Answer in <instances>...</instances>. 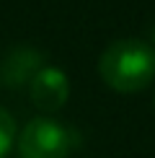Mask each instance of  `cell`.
<instances>
[{
	"mask_svg": "<svg viewBox=\"0 0 155 158\" xmlns=\"http://www.w3.org/2000/svg\"><path fill=\"white\" fill-rule=\"evenodd\" d=\"M98 70L114 91H140L155 78V49L137 39L111 42L98 60Z\"/></svg>",
	"mask_w": 155,
	"mask_h": 158,
	"instance_id": "1",
	"label": "cell"
},
{
	"mask_svg": "<svg viewBox=\"0 0 155 158\" xmlns=\"http://www.w3.org/2000/svg\"><path fill=\"white\" fill-rule=\"evenodd\" d=\"M75 145L73 130L49 117H36L23 127L18 137L21 158H67Z\"/></svg>",
	"mask_w": 155,
	"mask_h": 158,
	"instance_id": "2",
	"label": "cell"
},
{
	"mask_svg": "<svg viewBox=\"0 0 155 158\" xmlns=\"http://www.w3.org/2000/svg\"><path fill=\"white\" fill-rule=\"evenodd\" d=\"M67 94H70V85L60 68H42L29 83V96L34 101V106L44 111L60 109L67 101Z\"/></svg>",
	"mask_w": 155,
	"mask_h": 158,
	"instance_id": "3",
	"label": "cell"
},
{
	"mask_svg": "<svg viewBox=\"0 0 155 158\" xmlns=\"http://www.w3.org/2000/svg\"><path fill=\"white\" fill-rule=\"evenodd\" d=\"M42 52L34 47H16L8 55V60L3 65V85L5 88H23L31 83L39 70H42Z\"/></svg>",
	"mask_w": 155,
	"mask_h": 158,
	"instance_id": "4",
	"label": "cell"
},
{
	"mask_svg": "<svg viewBox=\"0 0 155 158\" xmlns=\"http://www.w3.org/2000/svg\"><path fill=\"white\" fill-rule=\"evenodd\" d=\"M13 140H16V122H13V114L8 109L0 106V158H5L10 153Z\"/></svg>",
	"mask_w": 155,
	"mask_h": 158,
	"instance_id": "5",
	"label": "cell"
},
{
	"mask_svg": "<svg viewBox=\"0 0 155 158\" xmlns=\"http://www.w3.org/2000/svg\"><path fill=\"white\" fill-rule=\"evenodd\" d=\"M153 44H155V29H153Z\"/></svg>",
	"mask_w": 155,
	"mask_h": 158,
	"instance_id": "6",
	"label": "cell"
}]
</instances>
